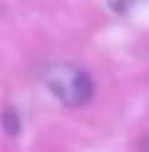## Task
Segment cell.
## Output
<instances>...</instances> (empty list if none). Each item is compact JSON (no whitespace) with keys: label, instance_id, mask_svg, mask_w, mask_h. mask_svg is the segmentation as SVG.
Returning <instances> with one entry per match:
<instances>
[{"label":"cell","instance_id":"cell-1","mask_svg":"<svg viewBox=\"0 0 149 152\" xmlns=\"http://www.w3.org/2000/svg\"><path fill=\"white\" fill-rule=\"evenodd\" d=\"M45 87L50 90L57 102H62L65 107H85L95 97V80L92 75L82 70L74 62H47L40 72Z\"/></svg>","mask_w":149,"mask_h":152},{"label":"cell","instance_id":"cell-2","mask_svg":"<svg viewBox=\"0 0 149 152\" xmlns=\"http://www.w3.org/2000/svg\"><path fill=\"white\" fill-rule=\"evenodd\" d=\"M20 130H22L20 115H17L12 107H8V110H5V132H8L10 137H15V135H20Z\"/></svg>","mask_w":149,"mask_h":152},{"label":"cell","instance_id":"cell-3","mask_svg":"<svg viewBox=\"0 0 149 152\" xmlns=\"http://www.w3.org/2000/svg\"><path fill=\"white\" fill-rule=\"evenodd\" d=\"M104 3H107V8L114 12V15H127V12L132 8H137L142 0H104Z\"/></svg>","mask_w":149,"mask_h":152},{"label":"cell","instance_id":"cell-4","mask_svg":"<svg viewBox=\"0 0 149 152\" xmlns=\"http://www.w3.org/2000/svg\"><path fill=\"white\" fill-rule=\"evenodd\" d=\"M142 152H149V135L142 140Z\"/></svg>","mask_w":149,"mask_h":152}]
</instances>
